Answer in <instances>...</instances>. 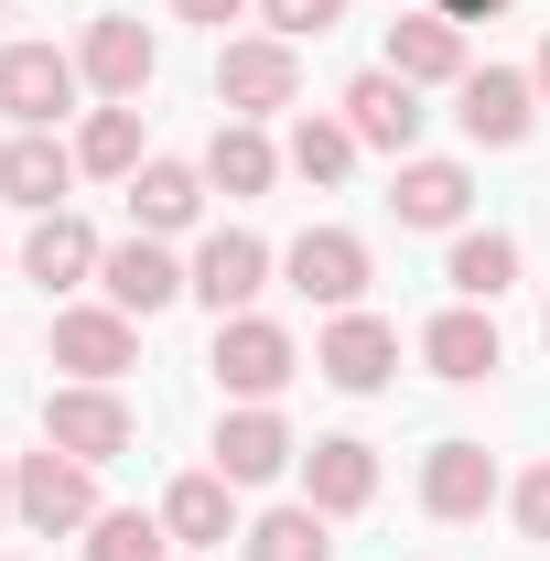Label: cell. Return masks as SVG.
<instances>
[{
    "label": "cell",
    "mask_w": 550,
    "mask_h": 561,
    "mask_svg": "<svg viewBox=\"0 0 550 561\" xmlns=\"http://www.w3.org/2000/svg\"><path fill=\"white\" fill-rule=\"evenodd\" d=\"M11 518L22 529H44V540H76V529H98V465H76V454H22L11 465Z\"/></svg>",
    "instance_id": "6da1fadb"
},
{
    "label": "cell",
    "mask_w": 550,
    "mask_h": 561,
    "mask_svg": "<svg viewBox=\"0 0 550 561\" xmlns=\"http://www.w3.org/2000/svg\"><path fill=\"white\" fill-rule=\"evenodd\" d=\"M44 443L76 454V465H119V454L140 443V411L119 400V389H98V378H66V389L44 400Z\"/></svg>",
    "instance_id": "7a4b0ae2"
},
{
    "label": "cell",
    "mask_w": 550,
    "mask_h": 561,
    "mask_svg": "<svg viewBox=\"0 0 550 561\" xmlns=\"http://www.w3.org/2000/svg\"><path fill=\"white\" fill-rule=\"evenodd\" d=\"M291 378H302V346L280 335L271 313H227L216 324V389L227 400H280Z\"/></svg>",
    "instance_id": "3957f363"
},
{
    "label": "cell",
    "mask_w": 550,
    "mask_h": 561,
    "mask_svg": "<svg viewBox=\"0 0 550 561\" xmlns=\"http://www.w3.org/2000/svg\"><path fill=\"white\" fill-rule=\"evenodd\" d=\"M216 98H227V119H271L302 98V55L280 44V33H238L227 55H216Z\"/></svg>",
    "instance_id": "277c9868"
},
{
    "label": "cell",
    "mask_w": 550,
    "mask_h": 561,
    "mask_svg": "<svg viewBox=\"0 0 550 561\" xmlns=\"http://www.w3.org/2000/svg\"><path fill=\"white\" fill-rule=\"evenodd\" d=\"M55 367L66 378H98V389H119L140 367V324L119 313V302H66L55 313Z\"/></svg>",
    "instance_id": "5b68a950"
},
{
    "label": "cell",
    "mask_w": 550,
    "mask_h": 561,
    "mask_svg": "<svg viewBox=\"0 0 550 561\" xmlns=\"http://www.w3.org/2000/svg\"><path fill=\"white\" fill-rule=\"evenodd\" d=\"M76 87H87L76 55H55V44H11V55H0V119H11V130H55V119L76 108Z\"/></svg>",
    "instance_id": "8992f818"
},
{
    "label": "cell",
    "mask_w": 550,
    "mask_h": 561,
    "mask_svg": "<svg viewBox=\"0 0 550 561\" xmlns=\"http://www.w3.org/2000/svg\"><path fill=\"white\" fill-rule=\"evenodd\" d=\"M454 119H465V140L475 151H518L529 140V119H540V87L518 66H475L465 87H454Z\"/></svg>",
    "instance_id": "52a82bcc"
},
{
    "label": "cell",
    "mask_w": 550,
    "mask_h": 561,
    "mask_svg": "<svg viewBox=\"0 0 550 561\" xmlns=\"http://www.w3.org/2000/svg\"><path fill=\"white\" fill-rule=\"evenodd\" d=\"M184 280H195V302H206L216 324H227V313H249V302L271 291V249H260L249 227H216L206 249L184 260Z\"/></svg>",
    "instance_id": "ba28073f"
},
{
    "label": "cell",
    "mask_w": 550,
    "mask_h": 561,
    "mask_svg": "<svg viewBox=\"0 0 550 561\" xmlns=\"http://www.w3.org/2000/svg\"><path fill=\"white\" fill-rule=\"evenodd\" d=\"M280 465H302V443H291V421L271 400H238V411L216 421V476L227 486H271Z\"/></svg>",
    "instance_id": "9c48e42d"
},
{
    "label": "cell",
    "mask_w": 550,
    "mask_h": 561,
    "mask_svg": "<svg viewBox=\"0 0 550 561\" xmlns=\"http://www.w3.org/2000/svg\"><path fill=\"white\" fill-rule=\"evenodd\" d=\"M421 507H432L443 529L485 518V507H496V454L465 443V432H454V443H432V454H421Z\"/></svg>",
    "instance_id": "30bf717a"
},
{
    "label": "cell",
    "mask_w": 550,
    "mask_h": 561,
    "mask_svg": "<svg viewBox=\"0 0 550 561\" xmlns=\"http://www.w3.org/2000/svg\"><path fill=\"white\" fill-rule=\"evenodd\" d=\"M280 271H291V291H302V302L356 313V291H367V238H345V227H302Z\"/></svg>",
    "instance_id": "8fae6325"
},
{
    "label": "cell",
    "mask_w": 550,
    "mask_h": 561,
    "mask_svg": "<svg viewBox=\"0 0 550 561\" xmlns=\"http://www.w3.org/2000/svg\"><path fill=\"white\" fill-rule=\"evenodd\" d=\"M98 291H108V302H119V313H162V302H184V291H195V280H184V260H173V249H162V238H119V249H108V260H98Z\"/></svg>",
    "instance_id": "7c38bea8"
},
{
    "label": "cell",
    "mask_w": 550,
    "mask_h": 561,
    "mask_svg": "<svg viewBox=\"0 0 550 561\" xmlns=\"http://www.w3.org/2000/svg\"><path fill=\"white\" fill-rule=\"evenodd\" d=\"M345 130L367 140V151H400V162H411V140H421V87H411V76H389V66L345 76Z\"/></svg>",
    "instance_id": "4fadbf2b"
},
{
    "label": "cell",
    "mask_w": 550,
    "mask_h": 561,
    "mask_svg": "<svg viewBox=\"0 0 550 561\" xmlns=\"http://www.w3.org/2000/svg\"><path fill=\"white\" fill-rule=\"evenodd\" d=\"M151 66H162V44L140 33L130 11H98V22H87V44H76V76H87L98 98H140Z\"/></svg>",
    "instance_id": "5bb4252c"
},
{
    "label": "cell",
    "mask_w": 550,
    "mask_h": 561,
    "mask_svg": "<svg viewBox=\"0 0 550 561\" xmlns=\"http://www.w3.org/2000/svg\"><path fill=\"white\" fill-rule=\"evenodd\" d=\"M313 367L335 378V389H389V367H400V324H378V313H335L324 324V346H313Z\"/></svg>",
    "instance_id": "9a60e30c"
},
{
    "label": "cell",
    "mask_w": 550,
    "mask_h": 561,
    "mask_svg": "<svg viewBox=\"0 0 550 561\" xmlns=\"http://www.w3.org/2000/svg\"><path fill=\"white\" fill-rule=\"evenodd\" d=\"M378 496V454L356 443V432H324V443H302V507H324V518H356Z\"/></svg>",
    "instance_id": "2e32d148"
},
{
    "label": "cell",
    "mask_w": 550,
    "mask_h": 561,
    "mask_svg": "<svg viewBox=\"0 0 550 561\" xmlns=\"http://www.w3.org/2000/svg\"><path fill=\"white\" fill-rule=\"evenodd\" d=\"M389 76H411V87H465V22H443V11H400L389 22Z\"/></svg>",
    "instance_id": "e0dca14e"
},
{
    "label": "cell",
    "mask_w": 550,
    "mask_h": 561,
    "mask_svg": "<svg viewBox=\"0 0 550 561\" xmlns=\"http://www.w3.org/2000/svg\"><path fill=\"white\" fill-rule=\"evenodd\" d=\"M421 356H432V378H454V389H475V378H496V367H507L496 324H485V302H454V313H432V324H421Z\"/></svg>",
    "instance_id": "ac0fdd59"
},
{
    "label": "cell",
    "mask_w": 550,
    "mask_h": 561,
    "mask_svg": "<svg viewBox=\"0 0 550 561\" xmlns=\"http://www.w3.org/2000/svg\"><path fill=\"white\" fill-rule=\"evenodd\" d=\"M66 184H76V151L55 130H11V151H0V206H33V216H55L66 206Z\"/></svg>",
    "instance_id": "d6986e66"
},
{
    "label": "cell",
    "mask_w": 550,
    "mask_h": 561,
    "mask_svg": "<svg viewBox=\"0 0 550 561\" xmlns=\"http://www.w3.org/2000/svg\"><path fill=\"white\" fill-rule=\"evenodd\" d=\"M206 216V162H140L130 173V227L140 238H173Z\"/></svg>",
    "instance_id": "ffe728a7"
},
{
    "label": "cell",
    "mask_w": 550,
    "mask_h": 561,
    "mask_svg": "<svg viewBox=\"0 0 550 561\" xmlns=\"http://www.w3.org/2000/svg\"><path fill=\"white\" fill-rule=\"evenodd\" d=\"M98 260H108V249H98V227H87V216H66V206L33 216V238H22V271L44 280V291H76Z\"/></svg>",
    "instance_id": "44dd1931"
},
{
    "label": "cell",
    "mask_w": 550,
    "mask_h": 561,
    "mask_svg": "<svg viewBox=\"0 0 550 561\" xmlns=\"http://www.w3.org/2000/svg\"><path fill=\"white\" fill-rule=\"evenodd\" d=\"M162 529H173V540H184V551H216V540H227V529H238V486H227V476H173V486H162Z\"/></svg>",
    "instance_id": "7402d4cb"
},
{
    "label": "cell",
    "mask_w": 550,
    "mask_h": 561,
    "mask_svg": "<svg viewBox=\"0 0 550 561\" xmlns=\"http://www.w3.org/2000/svg\"><path fill=\"white\" fill-rule=\"evenodd\" d=\"M389 206H400V227H465V206H475V173H465V162H400Z\"/></svg>",
    "instance_id": "603a6c76"
},
{
    "label": "cell",
    "mask_w": 550,
    "mask_h": 561,
    "mask_svg": "<svg viewBox=\"0 0 550 561\" xmlns=\"http://www.w3.org/2000/svg\"><path fill=\"white\" fill-rule=\"evenodd\" d=\"M206 184H227V195H271V184H280L271 130H260V119H216V140H206Z\"/></svg>",
    "instance_id": "cb8c5ba5"
},
{
    "label": "cell",
    "mask_w": 550,
    "mask_h": 561,
    "mask_svg": "<svg viewBox=\"0 0 550 561\" xmlns=\"http://www.w3.org/2000/svg\"><path fill=\"white\" fill-rule=\"evenodd\" d=\"M76 173H108V184H130V173H140V98L87 108V130H76Z\"/></svg>",
    "instance_id": "d4e9b609"
},
{
    "label": "cell",
    "mask_w": 550,
    "mask_h": 561,
    "mask_svg": "<svg viewBox=\"0 0 550 561\" xmlns=\"http://www.w3.org/2000/svg\"><path fill=\"white\" fill-rule=\"evenodd\" d=\"M443 280H454L465 302H496V291L518 280V238H496V227H465V238H454V260H443Z\"/></svg>",
    "instance_id": "484cf974"
},
{
    "label": "cell",
    "mask_w": 550,
    "mask_h": 561,
    "mask_svg": "<svg viewBox=\"0 0 550 561\" xmlns=\"http://www.w3.org/2000/svg\"><path fill=\"white\" fill-rule=\"evenodd\" d=\"M324 529H335V518L291 496V507H271V518L249 529V561H335V540H324Z\"/></svg>",
    "instance_id": "4316f807"
},
{
    "label": "cell",
    "mask_w": 550,
    "mask_h": 561,
    "mask_svg": "<svg viewBox=\"0 0 550 561\" xmlns=\"http://www.w3.org/2000/svg\"><path fill=\"white\" fill-rule=\"evenodd\" d=\"M356 151H367V140L345 130V119H291V173H302V184H345Z\"/></svg>",
    "instance_id": "83f0119b"
},
{
    "label": "cell",
    "mask_w": 550,
    "mask_h": 561,
    "mask_svg": "<svg viewBox=\"0 0 550 561\" xmlns=\"http://www.w3.org/2000/svg\"><path fill=\"white\" fill-rule=\"evenodd\" d=\"M87 561H173V529H162V518H140V507H98Z\"/></svg>",
    "instance_id": "f1b7e54d"
},
{
    "label": "cell",
    "mask_w": 550,
    "mask_h": 561,
    "mask_svg": "<svg viewBox=\"0 0 550 561\" xmlns=\"http://www.w3.org/2000/svg\"><path fill=\"white\" fill-rule=\"evenodd\" d=\"M260 22H271L280 44H302V33H335L345 0H260Z\"/></svg>",
    "instance_id": "f546056e"
},
{
    "label": "cell",
    "mask_w": 550,
    "mask_h": 561,
    "mask_svg": "<svg viewBox=\"0 0 550 561\" xmlns=\"http://www.w3.org/2000/svg\"><path fill=\"white\" fill-rule=\"evenodd\" d=\"M518 529H529V540H550V465H529V476H518Z\"/></svg>",
    "instance_id": "4dcf8cb0"
},
{
    "label": "cell",
    "mask_w": 550,
    "mask_h": 561,
    "mask_svg": "<svg viewBox=\"0 0 550 561\" xmlns=\"http://www.w3.org/2000/svg\"><path fill=\"white\" fill-rule=\"evenodd\" d=\"M173 11H184V22H216V33H227V22H238L249 0H173Z\"/></svg>",
    "instance_id": "1f68e13d"
},
{
    "label": "cell",
    "mask_w": 550,
    "mask_h": 561,
    "mask_svg": "<svg viewBox=\"0 0 550 561\" xmlns=\"http://www.w3.org/2000/svg\"><path fill=\"white\" fill-rule=\"evenodd\" d=\"M432 11H443V22H496L507 0H432Z\"/></svg>",
    "instance_id": "d6a6232c"
},
{
    "label": "cell",
    "mask_w": 550,
    "mask_h": 561,
    "mask_svg": "<svg viewBox=\"0 0 550 561\" xmlns=\"http://www.w3.org/2000/svg\"><path fill=\"white\" fill-rule=\"evenodd\" d=\"M529 87H540V98H550V44H540V66H529Z\"/></svg>",
    "instance_id": "836d02e7"
},
{
    "label": "cell",
    "mask_w": 550,
    "mask_h": 561,
    "mask_svg": "<svg viewBox=\"0 0 550 561\" xmlns=\"http://www.w3.org/2000/svg\"><path fill=\"white\" fill-rule=\"evenodd\" d=\"M0 518H11V465H0Z\"/></svg>",
    "instance_id": "e575fe53"
},
{
    "label": "cell",
    "mask_w": 550,
    "mask_h": 561,
    "mask_svg": "<svg viewBox=\"0 0 550 561\" xmlns=\"http://www.w3.org/2000/svg\"><path fill=\"white\" fill-rule=\"evenodd\" d=\"M0 11H11V0H0Z\"/></svg>",
    "instance_id": "d590c367"
},
{
    "label": "cell",
    "mask_w": 550,
    "mask_h": 561,
    "mask_svg": "<svg viewBox=\"0 0 550 561\" xmlns=\"http://www.w3.org/2000/svg\"><path fill=\"white\" fill-rule=\"evenodd\" d=\"M540 335H550V324H540Z\"/></svg>",
    "instance_id": "8d00e7d4"
}]
</instances>
